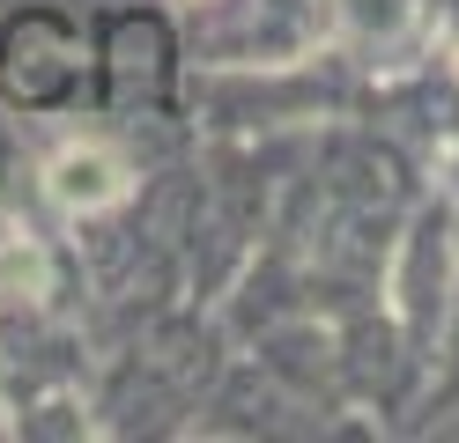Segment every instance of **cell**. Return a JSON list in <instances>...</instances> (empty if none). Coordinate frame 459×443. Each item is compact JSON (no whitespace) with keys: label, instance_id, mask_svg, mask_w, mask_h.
I'll return each instance as SVG.
<instances>
[{"label":"cell","instance_id":"cell-1","mask_svg":"<svg viewBox=\"0 0 459 443\" xmlns=\"http://www.w3.org/2000/svg\"><path fill=\"white\" fill-rule=\"evenodd\" d=\"M82 74V38L60 15H15L0 30V89L15 104H60Z\"/></svg>","mask_w":459,"mask_h":443},{"label":"cell","instance_id":"cell-2","mask_svg":"<svg viewBox=\"0 0 459 443\" xmlns=\"http://www.w3.org/2000/svg\"><path fill=\"white\" fill-rule=\"evenodd\" d=\"M52 192L67 207H104V200H119V163H111L104 148H67V156L52 163Z\"/></svg>","mask_w":459,"mask_h":443}]
</instances>
